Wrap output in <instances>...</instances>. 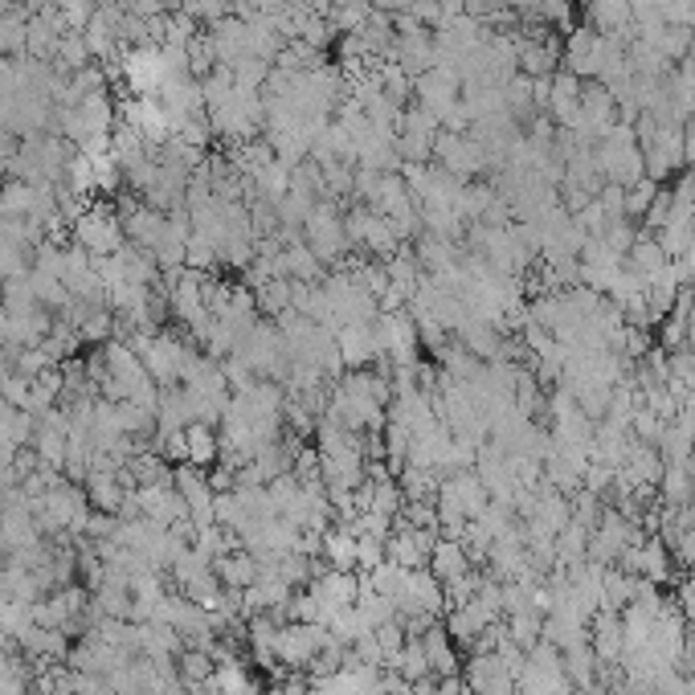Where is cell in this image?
Returning a JSON list of instances; mask_svg holds the SVG:
<instances>
[{
  "label": "cell",
  "mask_w": 695,
  "mask_h": 695,
  "mask_svg": "<svg viewBox=\"0 0 695 695\" xmlns=\"http://www.w3.org/2000/svg\"><path fill=\"white\" fill-rule=\"evenodd\" d=\"M74 233H78V246L86 250L91 258H111V254H119L124 250V221L119 217H111L107 209H91V213H82L74 221Z\"/></svg>",
  "instance_id": "obj_1"
},
{
  "label": "cell",
  "mask_w": 695,
  "mask_h": 695,
  "mask_svg": "<svg viewBox=\"0 0 695 695\" xmlns=\"http://www.w3.org/2000/svg\"><path fill=\"white\" fill-rule=\"evenodd\" d=\"M213 572H217V581L225 589H250L254 581H258V572H263V565L250 556V548H230V553H221L213 560Z\"/></svg>",
  "instance_id": "obj_2"
},
{
  "label": "cell",
  "mask_w": 695,
  "mask_h": 695,
  "mask_svg": "<svg viewBox=\"0 0 695 695\" xmlns=\"http://www.w3.org/2000/svg\"><path fill=\"white\" fill-rule=\"evenodd\" d=\"M430 572L438 577V581H442V586H450V581L466 577V572H471V553L463 548V541H454V536H447V541H433Z\"/></svg>",
  "instance_id": "obj_3"
},
{
  "label": "cell",
  "mask_w": 695,
  "mask_h": 695,
  "mask_svg": "<svg viewBox=\"0 0 695 695\" xmlns=\"http://www.w3.org/2000/svg\"><path fill=\"white\" fill-rule=\"evenodd\" d=\"M454 638L447 634V626L442 622H433L430 630L421 634V647H426V659H430V675H438V680H447V675H459V655H454V647H450Z\"/></svg>",
  "instance_id": "obj_4"
},
{
  "label": "cell",
  "mask_w": 695,
  "mask_h": 695,
  "mask_svg": "<svg viewBox=\"0 0 695 695\" xmlns=\"http://www.w3.org/2000/svg\"><path fill=\"white\" fill-rule=\"evenodd\" d=\"M593 655L598 659H622L626 655V630H622V618L618 610H602L598 618H593Z\"/></svg>",
  "instance_id": "obj_5"
},
{
  "label": "cell",
  "mask_w": 695,
  "mask_h": 695,
  "mask_svg": "<svg viewBox=\"0 0 695 695\" xmlns=\"http://www.w3.org/2000/svg\"><path fill=\"white\" fill-rule=\"evenodd\" d=\"M185 438H188V466L209 471L221 459V433H217V426L193 421V426H185Z\"/></svg>",
  "instance_id": "obj_6"
},
{
  "label": "cell",
  "mask_w": 695,
  "mask_h": 695,
  "mask_svg": "<svg viewBox=\"0 0 695 695\" xmlns=\"http://www.w3.org/2000/svg\"><path fill=\"white\" fill-rule=\"evenodd\" d=\"M213 671H217V659L209 650L185 647L176 655V675L185 680V687H205V683L213 680Z\"/></svg>",
  "instance_id": "obj_7"
},
{
  "label": "cell",
  "mask_w": 695,
  "mask_h": 695,
  "mask_svg": "<svg viewBox=\"0 0 695 695\" xmlns=\"http://www.w3.org/2000/svg\"><path fill=\"white\" fill-rule=\"evenodd\" d=\"M324 560L332 569L340 572H356V532L352 528H332L324 532Z\"/></svg>",
  "instance_id": "obj_8"
},
{
  "label": "cell",
  "mask_w": 695,
  "mask_h": 695,
  "mask_svg": "<svg viewBox=\"0 0 695 695\" xmlns=\"http://www.w3.org/2000/svg\"><path fill=\"white\" fill-rule=\"evenodd\" d=\"M0 630L9 634V638H25L33 630V605L25 602H4L0 605Z\"/></svg>",
  "instance_id": "obj_9"
},
{
  "label": "cell",
  "mask_w": 695,
  "mask_h": 695,
  "mask_svg": "<svg viewBox=\"0 0 695 695\" xmlns=\"http://www.w3.org/2000/svg\"><path fill=\"white\" fill-rule=\"evenodd\" d=\"M30 389H33V377H25V372H9V377H4V385H0V397L13 405V409H25Z\"/></svg>",
  "instance_id": "obj_10"
},
{
  "label": "cell",
  "mask_w": 695,
  "mask_h": 695,
  "mask_svg": "<svg viewBox=\"0 0 695 695\" xmlns=\"http://www.w3.org/2000/svg\"><path fill=\"white\" fill-rule=\"evenodd\" d=\"M680 605H683V614L692 618V626H695V581H683L680 586Z\"/></svg>",
  "instance_id": "obj_11"
},
{
  "label": "cell",
  "mask_w": 695,
  "mask_h": 695,
  "mask_svg": "<svg viewBox=\"0 0 695 695\" xmlns=\"http://www.w3.org/2000/svg\"><path fill=\"white\" fill-rule=\"evenodd\" d=\"M16 450H21V447H13V442H9L4 433H0V471H9V466H13Z\"/></svg>",
  "instance_id": "obj_12"
},
{
  "label": "cell",
  "mask_w": 695,
  "mask_h": 695,
  "mask_svg": "<svg viewBox=\"0 0 695 695\" xmlns=\"http://www.w3.org/2000/svg\"><path fill=\"white\" fill-rule=\"evenodd\" d=\"M9 372H13V364H9V356L0 352V385H4V377H9Z\"/></svg>",
  "instance_id": "obj_13"
}]
</instances>
